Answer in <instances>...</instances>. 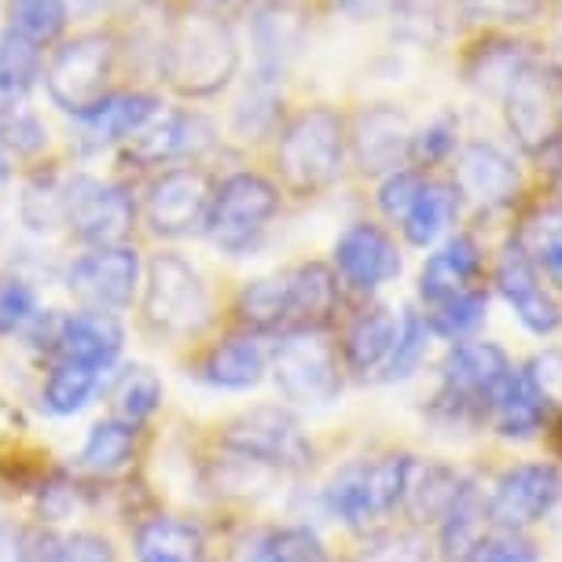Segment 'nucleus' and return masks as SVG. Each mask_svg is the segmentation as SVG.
<instances>
[{"label": "nucleus", "instance_id": "obj_49", "mask_svg": "<svg viewBox=\"0 0 562 562\" xmlns=\"http://www.w3.org/2000/svg\"><path fill=\"white\" fill-rule=\"evenodd\" d=\"M357 562H430V548L419 533H386L371 540Z\"/></svg>", "mask_w": 562, "mask_h": 562}, {"label": "nucleus", "instance_id": "obj_33", "mask_svg": "<svg viewBox=\"0 0 562 562\" xmlns=\"http://www.w3.org/2000/svg\"><path fill=\"white\" fill-rule=\"evenodd\" d=\"M41 74V45L15 30L0 34V108H15Z\"/></svg>", "mask_w": 562, "mask_h": 562}, {"label": "nucleus", "instance_id": "obj_10", "mask_svg": "<svg viewBox=\"0 0 562 562\" xmlns=\"http://www.w3.org/2000/svg\"><path fill=\"white\" fill-rule=\"evenodd\" d=\"M63 217L74 236L92 247H119L133 228V199L97 177H74L63 188Z\"/></svg>", "mask_w": 562, "mask_h": 562}, {"label": "nucleus", "instance_id": "obj_55", "mask_svg": "<svg viewBox=\"0 0 562 562\" xmlns=\"http://www.w3.org/2000/svg\"><path fill=\"white\" fill-rule=\"evenodd\" d=\"M338 12H346L349 19L357 23H368V19H379V15H394L397 0H335Z\"/></svg>", "mask_w": 562, "mask_h": 562}, {"label": "nucleus", "instance_id": "obj_46", "mask_svg": "<svg viewBox=\"0 0 562 562\" xmlns=\"http://www.w3.org/2000/svg\"><path fill=\"white\" fill-rule=\"evenodd\" d=\"M394 19H397L401 37L416 41V45H438L445 34L441 12L434 0H397Z\"/></svg>", "mask_w": 562, "mask_h": 562}, {"label": "nucleus", "instance_id": "obj_16", "mask_svg": "<svg viewBox=\"0 0 562 562\" xmlns=\"http://www.w3.org/2000/svg\"><path fill=\"white\" fill-rule=\"evenodd\" d=\"M250 41H254V78L280 85L305 41V15L294 4H288V0H272V4L254 12Z\"/></svg>", "mask_w": 562, "mask_h": 562}, {"label": "nucleus", "instance_id": "obj_28", "mask_svg": "<svg viewBox=\"0 0 562 562\" xmlns=\"http://www.w3.org/2000/svg\"><path fill=\"white\" fill-rule=\"evenodd\" d=\"M140 562H203V533L180 518H151L136 533Z\"/></svg>", "mask_w": 562, "mask_h": 562}, {"label": "nucleus", "instance_id": "obj_12", "mask_svg": "<svg viewBox=\"0 0 562 562\" xmlns=\"http://www.w3.org/2000/svg\"><path fill=\"white\" fill-rule=\"evenodd\" d=\"M140 258L130 247H100L67 269V291L92 313H114L133 302Z\"/></svg>", "mask_w": 562, "mask_h": 562}, {"label": "nucleus", "instance_id": "obj_54", "mask_svg": "<svg viewBox=\"0 0 562 562\" xmlns=\"http://www.w3.org/2000/svg\"><path fill=\"white\" fill-rule=\"evenodd\" d=\"M34 316V291L23 280H0V335L19 331Z\"/></svg>", "mask_w": 562, "mask_h": 562}, {"label": "nucleus", "instance_id": "obj_21", "mask_svg": "<svg viewBox=\"0 0 562 562\" xmlns=\"http://www.w3.org/2000/svg\"><path fill=\"white\" fill-rule=\"evenodd\" d=\"M482 269V250L479 243L471 236H452L445 247H438L427 258L419 272V294L423 302L430 305H445L452 299H460V294L471 291L474 276Z\"/></svg>", "mask_w": 562, "mask_h": 562}, {"label": "nucleus", "instance_id": "obj_13", "mask_svg": "<svg viewBox=\"0 0 562 562\" xmlns=\"http://www.w3.org/2000/svg\"><path fill=\"white\" fill-rule=\"evenodd\" d=\"M562 501V474L551 463H518L496 482L490 518L501 529H518L540 522Z\"/></svg>", "mask_w": 562, "mask_h": 562}, {"label": "nucleus", "instance_id": "obj_30", "mask_svg": "<svg viewBox=\"0 0 562 562\" xmlns=\"http://www.w3.org/2000/svg\"><path fill=\"white\" fill-rule=\"evenodd\" d=\"M265 375V353L254 338H228L203 360V379L221 390H250Z\"/></svg>", "mask_w": 562, "mask_h": 562}, {"label": "nucleus", "instance_id": "obj_34", "mask_svg": "<svg viewBox=\"0 0 562 562\" xmlns=\"http://www.w3.org/2000/svg\"><path fill=\"white\" fill-rule=\"evenodd\" d=\"M239 313H243V321L254 324L258 331L288 335V313H291L288 272L247 283V291L239 294Z\"/></svg>", "mask_w": 562, "mask_h": 562}, {"label": "nucleus", "instance_id": "obj_48", "mask_svg": "<svg viewBox=\"0 0 562 562\" xmlns=\"http://www.w3.org/2000/svg\"><path fill=\"white\" fill-rule=\"evenodd\" d=\"M265 540H269L276 562H324L321 540H316L313 529H305V526L272 529V533H265Z\"/></svg>", "mask_w": 562, "mask_h": 562}, {"label": "nucleus", "instance_id": "obj_26", "mask_svg": "<svg viewBox=\"0 0 562 562\" xmlns=\"http://www.w3.org/2000/svg\"><path fill=\"white\" fill-rule=\"evenodd\" d=\"M397 321L386 310V305H371L349 324L346 331V364L357 371V375H368V371L383 368L390 349H394V338H397Z\"/></svg>", "mask_w": 562, "mask_h": 562}, {"label": "nucleus", "instance_id": "obj_19", "mask_svg": "<svg viewBox=\"0 0 562 562\" xmlns=\"http://www.w3.org/2000/svg\"><path fill=\"white\" fill-rule=\"evenodd\" d=\"M210 144H214V125H210V119H203V114H195V111H177L151 125H144V130L133 136L125 155L140 166H158V162H177V158L203 155Z\"/></svg>", "mask_w": 562, "mask_h": 562}, {"label": "nucleus", "instance_id": "obj_15", "mask_svg": "<svg viewBox=\"0 0 562 562\" xmlns=\"http://www.w3.org/2000/svg\"><path fill=\"white\" fill-rule=\"evenodd\" d=\"M496 291L504 294L507 305L515 310V316L522 321L533 335H551L562 324L559 302L551 299V291L540 283V269L529 261V254L522 250V243L512 239L496 258Z\"/></svg>", "mask_w": 562, "mask_h": 562}, {"label": "nucleus", "instance_id": "obj_42", "mask_svg": "<svg viewBox=\"0 0 562 562\" xmlns=\"http://www.w3.org/2000/svg\"><path fill=\"white\" fill-rule=\"evenodd\" d=\"M19 214H23L26 228L45 236V232H56L59 225H67L63 217V188L52 177H37L34 184H26L23 199H19Z\"/></svg>", "mask_w": 562, "mask_h": 562}, {"label": "nucleus", "instance_id": "obj_53", "mask_svg": "<svg viewBox=\"0 0 562 562\" xmlns=\"http://www.w3.org/2000/svg\"><path fill=\"white\" fill-rule=\"evenodd\" d=\"M456 130H460V122L452 119V114H445V119L438 122H430L427 130L412 136V151L408 155H416L419 162H441V158H449V151L456 147Z\"/></svg>", "mask_w": 562, "mask_h": 562}, {"label": "nucleus", "instance_id": "obj_22", "mask_svg": "<svg viewBox=\"0 0 562 562\" xmlns=\"http://www.w3.org/2000/svg\"><path fill=\"white\" fill-rule=\"evenodd\" d=\"M529 67H533V56H529L526 41L485 37L471 48V56L463 63V74H467V85H471V89L504 100L507 89H512Z\"/></svg>", "mask_w": 562, "mask_h": 562}, {"label": "nucleus", "instance_id": "obj_20", "mask_svg": "<svg viewBox=\"0 0 562 562\" xmlns=\"http://www.w3.org/2000/svg\"><path fill=\"white\" fill-rule=\"evenodd\" d=\"M460 195L474 199L485 210L507 206L518 192V166L496 144H467L460 155Z\"/></svg>", "mask_w": 562, "mask_h": 562}, {"label": "nucleus", "instance_id": "obj_9", "mask_svg": "<svg viewBox=\"0 0 562 562\" xmlns=\"http://www.w3.org/2000/svg\"><path fill=\"white\" fill-rule=\"evenodd\" d=\"M225 445L243 460L261 467H305L313 445L302 434L299 419L283 408H254L225 427Z\"/></svg>", "mask_w": 562, "mask_h": 562}, {"label": "nucleus", "instance_id": "obj_51", "mask_svg": "<svg viewBox=\"0 0 562 562\" xmlns=\"http://www.w3.org/2000/svg\"><path fill=\"white\" fill-rule=\"evenodd\" d=\"M423 188V177L416 169H394V173H386L383 188H379V206H383V214L390 221H401L408 214V206L416 203Z\"/></svg>", "mask_w": 562, "mask_h": 562}, {"label": "nucleus", "instance_id": "obj_11", "mask_svg": "<svg viewBox=\"0 0 562 562\" xmlns=\"http://www.w3.org/2000/svg\"><path fill=\"white\" fill-rule=\"evenodd\" d=\"M276 386L283 390L288 401L299 405H327L338 394V364L331 346L324 342L316 331L305 335H283V342L276 346Z\"/></svg>", "mask_w": 562, "mask_h": 562}, {"label": "nucleus", "instance_id": "obj_1", "mask_svg": "<svg viewBox=\"0 0 562 562\" xmlns=\"http://www.w3.org/2000/svg\"><path fill=\"white\" fill-rule=\"evenodd\" d=\"M239 41L232 23L210 15H184L162 41V78L180 97H214L236 78Z\"/></svg>", "mask_w": 562, "mask_h": 562}, {"label": "nucleus", "instance_id": "obj_57", "mask_svg": "<svg viewBox=\"0 0 562 562\" xmlns=\"http://www.w3.org/2000/svg\"><path fill=\"white\" fill-rule=\"evenodd\" d=\"M243 4H247V0H195V12L199 15H210V19H221V23H228V19L236 15Z\"/></svg>", "mask_w": 562, "mask_h": 562}, {"label": "nucleus", "instance_id": "obj_36", "mask_svg": "<svg viewBox=\"0 0 562 562\" xmlns=\"http://www.w3.org/2000/svg\"><path fill=\"white\" fill-rule=\"evenodd\" d=\"M67 0H8V30L23 34L34 45H48L67 30Z\"/></svg>", "mask_w": 562, "mask_h": 562}, {"label": "nucleus", "instance_id": "obj_39", "mask_svg": "<svg viewBox=\"0 0 562 562\" xmlns=\"http://www.w3.org/2000/svg\"><path fill=\"white\" fill-rule=\"evenodd\" d=\"M485 310H490V294L471 288L467 294H460V299H452L445 305H434V313L427 316V327L434 335L456 338V342H460L463 335L479 331L482 321H485Z\"/></svg>", "mask_w": 562, "mask_h": 562}, {"label": "nucleus", "instance_id": "obj_56", "mask_svg": "<svg viewBox=\"0 0 562 562\" xmlns=\"http://www.w3.org/2000/svg\"><path fill=\"white\" fill-rule=\"evenodd\" d=\"M0 562H30V548H26L23 529L4 522V518H0Z\"/></svg>", "mask_w": 562, "mask_h": 562}, {"label": "nucleus", "instance_id": "obj_52", "mask_svg": "<svg viewBox=\"0 0 562 562\" xmlns=\"http://www.w3.org/2000/svg\"><path fill=\"white\" fill-rule=\"evenodd\" d=\"M537 559L540 555H537L533 540L504 529V533H496V537H485L467 562H537Z\"/></svg>", "mask_w": 562, "mask_h": 562}, {"label": "nucleus", "instance_id": "obj_5", "mask_svg": "<svg viewBox=\"0 0 562 562\" xmlns=\"http://www.w3.org/2000/svg\"><path fill=\"white\" fill-rule=\"evenodd\" d=\"M111 67H114V37L103 34V30L78 34L67 45H59L48 63L45 70L48 97L56 100V108L81 119L85 111H92L108 97L103 89H108Z\"/></svg>", "mask_w": 562, "mask_h": 562}, {"label": "nucleus", "instance_id": "obj_7", "mask_svg": "<svg viewBox=\"0 0 562 562\" xmlns=\"http://www.w3.org/2000/svg\"><path fill=\"white\" fill-rule=\"evenodd\" d=\"M280 210V192L258 173H232L225 184L217 188L214 203H210L206 228L210 239L221 250L243 254L258 243V236L269 228V221Z\"/></svg>", "mask_w": 562, "mask_h": 562}, {"label": "nucleus", "instance_id": "obj_3", "mask_svg": "<svg viewBox=\"0 0 562 562\" xmlns=\"http://www.w3.org/2000/svg\"><path fill=\"white\" fill-rule=\"evenodd\" d=\"M512 375V360L496 342H460L441 364V394L434 412L449 423L490 419L493 397Z\"/></svg>", "mask_w": 562, "mask_h": 562}, {"label": "nucleus", "instance_id": "obj_35", "mask_svg": "<svg viewBox=\"0 0 562 562\" xmlns=\"http://www.w3.org/2000/svg\"><path fill=\"white\" fill-rule=\"evenodd\" d=\"M518 243H522V250L529 254V261H533L537 269H544L562 288V206H540L537 214L526 221Z\"/></svg>", "mask_w": 562, "mask_h": 562}, {"label": "nucleus", "instance_id": "obj_59", "mask_svg": "<svg viewBox=\"0 0 562 562\" xmlns=\"http://www.w3.org/2000/svg\"><path fill=\"white\" fill-rule=\"evenodd\" d=\"M100 0H67V8H78V12H92Z\"/></svg>", "mask_w": 562, "mask_h": 562}, {"label": "nucleus", "instance_id": "obj_23", "mask_svg": "<svg viewBox=\"0 0 562 562\" xmlns=\"http://www.w3.org/2000/svg\"><path fill=\"white\" fill-rule=\"evenodd\" d=\"M158 114V100L147 92H114L103 97L97 108L81 114V136L92 147L114 144V140H133L144 125H151Z\"/></svg>", "mask_w": 562, "mask_h": 562}, {"label": "nucleus", "instance_id": "obj_40", "mask_svg": "<svg viewBox=\"0 0 562 562\" xmlns=\"http://www.w3.org/2000/svg\"><path fill=\"white\" fill-rule=\"evenodd\" d=\"M133 438H136V430L122 419L97 423L81 449L85 467H92V471H114V467H122L133 452Z\"/></svg>", "mask_w": 562, "mask_h": 562}, {"label": "nucleus", "instance_id": "obj_27", "mask_svg": "<svg viewBox=\"0 0 562 562\" xmlns=\"http://www.w3.org/2000/svg\"><path fill=\"white\" fill-rule=\"evenodd\" d=\"M456 214H460V188L445 184V180H423L416 203L401 217V228L412 247H430L452 225Z\"/></svg>", "mask_w": 562, "mask_h": 562}, {"label": "nucleus", "instance_id": "obj_17", "mask_svg": "<svg viewBox=\"0 0 562 562\" xmlns=\"http://www.w3.org/2000/svg\"><path fill=\"white\" fill-rule=\"evenodd\" d=\"M335 265H338V272H342V280L353 283L357 291H375L401 276L397 243L379 225H368V221L349 225L342 236H338Z\"/></svg>", "mask_w": 562, "mask_h": 562}, {"label": "nucleus", "instance_id": "obj_25", "mask_svg": "<svg viewBox=\"0 0 562 562\" xmlns=\"http://www.w3.org/2000/svg\"><path fill=\"white\" fill-rule=\"evenodd\" d=\"M288 291H291V313H288V335L316 331L327 316L335 313L338 302V283L327 265L310 261L288 272Z\"/></svg>", "mask_w": 562, "mask_h": 562}, {"label": "nucleus", "instance_id": "obj_43", "mask_svg": "<svg viewBox=\"0 0 562 562\" xmlns=\"http://www.w3.org/2000/svg\"><path fill=\"white\" fill-rule=\"evenodd\" d=\"M276 111H280V85L254 78L250 89L243 92V100L236 103L232 130H236L239 136H261L276 122Z\"/></svg>", "mask_w": 562, "mask_h": 562}, {"label": "nucleus", "instance_id": "obj_37", "mask_svg": "<svg viewBox=\"0 0 562 562\" xmlns=\"http://www.w3.org/2000/svg\"><path fill=\"white\" fill-rule=\"evenodd\" d=\"M100 379V368L81 364V360H59L56 371L48 375L45 383V405L56 416H70V412L85 408V401L92 397Z\"/></svg>", "mask_w": 562, "mask_h": 562}, {"label": "nucleus", "instance_id": "obj_29", "mask_svg": "<svg viewBox=\"0 0 562 562\" xmlns=\"http://www.w3.org/2000/svg\"><path fill=\"white\" fill-rule=\"evenodd\" d=\"M460 474L449 471L441 463H427L419 467L412 460V471H408V485H405V504L408 512L419 518V522H441V515L449 512L456 496L463 493Z\"/></svg>", "mask_w": 562, "mask_h": 562}, {"label": "nucleus", "instance_id": "obj_47", "mask_svg": "<svg viewBox=\"0 0 562 562\" xmlns=\"http://www.w3.org/2000/svg\"><path fill=\"white\" fill-rule=\"evenodd\" d=\"M30 562H111V544L97 533H74L48 540V548L30 551Z\"/></svg>", "mask_w": 562, "mask_h": 562}, {"label": "nucleus", "instance_id": "obj_2", "mask_svg": "<svg viewBox=\"0 0 562 562\" xmlns=\"http://www.w3.org/2000/svg\"><path fill=\"white\" fill-rule=\"evenodd\" d=\"M346 125L331 108H305L280 136L276 166L291 192L313 195L327 188L342 169Z\"/></svg>", "mask_w": 562, "mask_h": 562}, {"label": "nucleus", "instance_id": "obj_45", "mask_svg": "<svg viewBox=\"0 0 562 562\" xmlns=\"http://www.w3.org/2000/svg\"><path fill=\"white\" fill-rule=\"evenodd\" d=\"M48 133L23 103L15 108H0V147H12L15 155H37L45 147Z\"/></svg>", "mask_w": 562, "mask_h": 562}, {"label": "nucleus", "instance_id": "obj_4", "mask_svg": "<svg viewBox=\"0 0 562 562\" xmlns=\"http://www.w3.org/2000/svg\"><path fill=\"white\" fill-rule=\"evenodd\" d=\"M144 321L158 335L188 338L210 321V299L199 272L180 254H158L147 269Z\"/></svg>", "mask_w": 562, "mask_h": 562}, {"label": "nucleus", "instance_id": "obj_60", "mask_svg": "<svg viewBox=\"0 0 562 562\" xmlns=\"http://www.w3.org/2000/svg\"><path fill=\"white\" fill-rule=\"evenodd\" d=\"M555 74H559V78H562V45H559V67H555Z\"/></svg>", "mask_w": 562, "mask_h": 562}, {"label": "nucleus", "instance_id": "obj_31", "mask_svg": "<svg viewBox=\"0 0 562 562\" xmlns=\"http://www.w3.org/2000/svg\"><path fill=\"white\" fill-rule=\"evenodd\" d=\"M490 507L479 501L474 485H463V493L456 496L449 512L441 515V548L449 562H467L474 555V548L485 540V522H490Z\"/></svg>", "mask_w": 562, "mask_h": 562}, {"label": "nucleus", "instance_id": "obj_32", "mask_svg": "<svg viewBox=\"0 0 562 562\" xmlns=\"http://www.w3.org/2000/svg\"><path fill=\"white\" fill-rule=\"evenodd\" d=\"M490 419L496 423V430L504 438H533L544 423V401L533 394V386L526 383L522 371H512L507 383L501 386V394L493 397Z\"/></svg>", "mask_w": 562, "mask_h": 562}, {"label": "nucleus", "instance_id": "obj_6", "mask_svg": "<svg viewBox=\"0 0 562 562\" xmlns=\"http://www.w3.org/2000/svg\"><path fill=\"white\" fill-rule=\"evenodd\" d=\"M412 471V456H383V460L349 463L327 485V512L349 526L379 518L405 501V485Z\"/></svg>", "mask_w": 562, "mask_h": 562}, {"label": "nucleus", "instance_id": "obj_44", "mask_svg": "<svg viewBox=\"0 0 562 562\" xmlns=\"http://www.w3.org/2000/svg\"><path fill=\"white\" fill-rule=\"evenodd\" d=\"M158 401H162V383H158V375L147 368H133L119 383V390H114L119 416H122V423H130V427L151 416L158 408Z\"/></svg>", "mask_w": 562, "mask_h": 562}, {"label": "nucleus", "instance_id": "obj_38", "mask_svg": "<svg viewBox=\"0 0 562 562\" xmlns=\"http://www.w3.org/2000/svg\"><path fill=\"white\" fill-rule=\"evenodd\" d=\"M427 338H430L427 316H419L416 310H405V313H401L394 349H390V357H386V364H383V379H386V383L408 379L412 371L419 368V360L427 357Z\"/></svg>", "mask_w": 562, "mask_h": 562}, {"label": "nucleus", "instance_id": "obj_24", "mask_svg": "<svg viewBox=\"0 0 562 562\" xmlns=\"http://www.w3.org/2000/svg\"><path fill=\"white\" fill-rule=\"evenodd\" d=\"M63 360H81L92 368H108L122 349V327L111 313H74L67 321H59L56 331Z\"/></svg>", "mask_w": 562, "mask_h": 562}, {"label": "nucleus", "instance_id": "obj_50", "mask_svg": "<svg viewBox=\"0 0 562 562\" xmlns=\"http://www.w3.org/2000/svg\"><path fill=\"white\" fill-rule=\"evenodd\" d=\"M526 383L533 386V394L548 405H559L562 408V353L559 349H548V353L533 357L526 364Z\"/></svg>", "mask_w": 562, "mask_h": 562}, {"label": "nucleus", "instance_id": "obj_8", "mask_svg": "<svg viewBox=\"0 0 562 562\" xmlns=\"http://www.w3.org/2000/svg\"><path fill=\"white\" fill-rule=\"evenodd\" d=\"M507 130L522 144V151L540 155L559 140L562 125V78L555 67L533 63L512 89H507Z\"/></svg>", "mask_w": 562, "mask_h": 562}, {"label": "nucleus", "instance_id": "obj_18", "mask_svg": "<svg viewBox=\"0 0 562 562\" xmlns=\"http://www.w3.org/2000/svg\"><path fill=\"white\" fill-rule=\"evenodd\" d=\"M412 122L394 103H371L353 119V155L364 173H394L412 151Z\"/></svg>", "mask_w": 562, "mask_h": 562}, {"label": "nucleus", "instance_id": "obj_58", "mask_svg": "<svg viewBox=\"0 0 562 562\" xmlns=\"http://www.w3.org/2000/svg\"><path fill=\"white\" fill-rule=\"evenodd\" d=\"M12 180V166H8V155H4V147H0V188Z\"/></svg>", "mask_w": 562, "mask_h": 562}, {"label": "nucleus", "instance_id": "obj_41", "mask_svg": "<svg viewBox=\"0 0 562 562\" xmlns=\"http://www.w3.org/2000/svg\"><path fill=\"white\" fill-rule=\"evenodd\" d=\"M456 12L479 26H526L544 12V0H456Z\"/></svg>", "mask_w": 562, "mask_h": 562}, {"label": "nucleus", "instance_id": "obj_14", "mask_svg": "<svg viewBox=\"0 0 562 562\" xmlns=\"http://www.w3.org/2000/svg\"><path fill=\"white\" fill-rule=\"evenodd\" d=\"M210 203H214V192H210V180L203 169H169L151 184L147 192V225L158 236H188L192 228L206 225Z\"/></svg>", "mask_w": 562, "mask_h": 562}]
</instances>
